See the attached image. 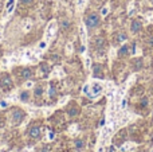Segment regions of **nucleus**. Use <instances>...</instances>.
<instances>
[{
  "mask_svg": "<svg viewBox=\"0 0 153 152\" xmlns=\"http://www.w3.org/2000/svg\"><path fill=\"white\" fill-rule=\"evenodd\" d=\"M0 107H1V108H5V107H7V104H5L4 101H1V102H0Z\"/></svg>",
  "mask_w": 153,
  "mask_h": 152,
  "instance_id": "nucleus-25",
  "label": "nucleus"
},
{
  "mask_svg": "<svg viewBox=\"0 0 153 152\" xmlns=\"http://www.w3.org/2000/svg\"><path fill=\"white\" fill-rule=\"evenodd\" d=\"M106 152H116V148H114V147H109Z\"/></svg>",
  "mask_w": 153,
  "mask_h": 152,
  "instance_id": "nucleus-21",
  "label": "nucleus"
},
{
  "mask_svg": "<svg viewBox=\"0 0 153 152\" xmlns=\"http://www.w3.org/2000/svg\"><path fill=\"white\" fill-rule=\"evenodd\" d=\"M75 148L76 150H82V148H83V142H82V140H76L75 142Z\"/></svg>",
  "mask_w": 153,
  "mask_h": 152,
  "instance_id": "nucleus-12",
  "label": "nucleus"
},
{
  "mask_svg": "<svg viewBox=\"0 0 153 152\" xmlns=\"http://www.w3.org/2000/svg\"><path fill=\"white\" fill-rule=\"evenodd\" d=\"M0 86H1L4 90H8V89L12 88V80L10 78V75H4V77L0 80Z\"/></svg>",
  "mask_w": 153,
  "mask_h": 152,
  "instance_id": "nucleus-2",
  "label": "nucleus"
},
{
  "mask_svg": "<svg viewBox=\"0 0 153 152\" xmlns=\"http://www.w3.org/2000/svg\"><path fill=\"white\" fill-rule=\"evenodd\" d=\"M100 73H101V67L100 66H95L94 67V75H100Z\"/></svg>",
  "mask_w": 153,
  "mask_h": 152,
  "instance_id": "nucleus-16",
  "label": "nucleus"
},
{
  "mask_svg": "<svg viewBox=\"0 0 153 152\" xmlns=\"http://www.w3.org/2000/svg\"><path fill=\"white\" fill-rule=\"evenodd\" d=\"M76 113H78V110H76V109H70V115H71V116L76 115Z\"/></svg>",
  "mask_w": 153,
  "mask_h": 152,
  "instance_id": "nucleus-18",
  "label": "nucleus"
},
{
  "mask_svg": "<svg viewBox=\"0 0 153 152\" xmlns=\"http://www.w3.org/2000/svg\"><path fill=\"white\" fill-rule=\"evenodd\" d=\"M62 26H63L65 28H67V27H69V22H67V20H65V23L62 24Z\"/></svg>",
  "mask_w": 153,
  "mask_h": 152,
  "instance_id": "nucleus-23",
  "label": "nucleus"
},
{
  "mask_svg": "<svg viewBox=\"0 0 153 152\" xmlns=\"http://www.w3.org/2000/svg\"><path fill=\"white\" fill-rule=\"evenodd\" d=\"M128 51H129V47H128L126 45H125V46H122V47L120 48V51H118V55H120V57H124V55H126V54H128Z\"/></svg>",
  "mask_w": 153,
  "mask_h": 152,
  "instance_id": "nucleus-8",
  "label": "nucleus"
},
{
  "mask_svg": "<svg viewBox=\"0 0 153 152\" xmlns=\"http://www.w3.org/2000/svg\"><path fill=\"white\" fill-rule=\"evenodd\" d=\"M42 93H43V89L40 88V86H39V88H36V89H35V96H36V97H39Z\"/></svg>",
  "mask_w": 153,
  "mask_h": 152,
  "instance_id": "nucleus-15",
  "label": "nucleus"
},
{
  "mask_svg": "<svg viewBox=\"0 0 153 152\" xmlns=\"http://www.w3.org/2000/svg\"><path fill=\"white\" fill-rule=\"evenodd\" d=\"M28 97H30L28 92H22V93H20V100H22V101H27V100H28Z\"/></svg>",
  "mask_w": 153,
  "mask_h": 152,
  "instance_id": "nucleus-10",
  "label": "nucleus"
},
{
  "mask_svg": "<svg viewBox=\"0 0 153 152\" xmlns=\"http://www.w3.org/2000/svg\"><path fill=\"white\" fill-rule=\"evenodd\" d=\"M152 152H153V151H152Z\"/></svg>",
  "mask_w": 153,
  "mask_h": 152,
  "instance_id": "nucleus-29",
  "label": "nucleus"
},
{
  "mask_svg": "<svg viewBox=\"0 0 153 152\" xmlns=\"http://www.w3.org/2000/svg\"><path fill=\"white\" fill-rule=\"evenodd\" d=\"M151 1H152V4H153V0H151Z\"/></svg>",
  "mask_w": 153,
  "mask_h": 152,
  "instance_id": "nucleus-28",
  "label": "nucleus"
},
{
  "mask_svg": "<svg viewBox=\"0 0 153 152\" xmlns=\"http://www.w3.org/2000/svg\"><path fill=\"white\" fill-rule=\"evenodd\" d=\"M24 116H26V113L23 112V110H15V113H13V123L15 124H20L22 121L24 120Z\"/></svg>",
  "mask_w": 153,
  "mask_h": 152,
  "instance_id": "nucleus-3",
  "label": "nucleus"
},
{
  "mask_svg": "<svg viewBox=\"0 0 153 152\" xmlns=\"http://www.w3.org/2000/svg\"><path fill=\"white\" fill-rule=\"evenodd\" d=\"M106 13H108V7H105L102 10V15H106Z\"/></svg>",
  "mask_w": 153,
  "mask_h": 152,
  "instance_id": "nucleus-24",
  "label": "nucleus"
},
{
  "mask_svg": "<svg viewBox=\"0 0 153 152\" xmlns=\"http://www.w3.org/2000/svg\"><path fill=\"white\" fill-rule=\"evenodd\" d=\"M124 40H126V35L125 34H120L117 37V42H124Z\"/></svg>",
  "mask_w": 153,
  "mask_h": 152,
  "instance_id": "nucleus-13",
  "label": "nucleus"
},
{
  "mask_svg": "<svg viewBox=\"0 0 153 152\" xmlns=\"http://www.w3.org/2000/svg\"><path fill=\"white\" fill-rule=\"evenodd\" d=\"M54 28H55V24L51 23L50 26H48V28H47V38H51V35L54 34Z\"/></svg>",
  "mask_w": 153,
  "mask_h": 152,
  "instance_id": "nucleus-9",
  "label": "nucleus"
},
{
  "mask_svg": "<svg viewBox=\"0 0 153 152\" xmlns=\"http://www.w3.org/2000/svg\"><path fill=\"white\" fill-rule=\"evenodd\" d=\"M103 45V39H101V38H98L97 39V46L100 47V46H102Z\"/></svg>",
  "mask_w": 153,
  "mask_h": 152,
  "instance_id": "nucleus-17",
  "label": "nucleus"
},
{
  "mask_svg": "<svg viewBox=\"0 0 153 152\" xmlns=\"http://www.w3.org/2000/svg\"><path fill=\"white\" fill-rule=\"evenodd\" d=\"M20 75H22L23 78H26V80H27V78H30V77L32 75V72H31L30 69H23V70H22V73H20Z\"/></svg>",
  "mask_w": 153,
  "mask_h": 152,
  "instance_id": "nucleus-7",
  "label": "nucleus"
},
{
  "mask_svg": "<svg viewBox=\"0 0 153 152\" xmlns=\"http://www.w3.org/2000/svg\"><path fill=\"white\" fill-rule=\"evenodd\" d=\"M55 88H54V86H50V92H48V94H50V97L51 98H53V97H55Z\"/></svg>",
  "mask_w": 153,
  "mask_h": 152,
  "instance_id": "nucleus-14",
  "label": "nucleus"
},
{
  "mask_svg": "<svg viewBox=\"0 0 153 152\" xmlns=\"http://www.w3.org/2000/svg\"><path fill=\"white\" fill-rule=\"evenodd\" d=\"M141 104H143L144 107H146V104H148V98H144L143 101H141Z\"/></svg>",
  "mask_w": 153,
  "mask_h": 152,
  "instance_id": "nucleus-20",
  "label": "nucleus"
},
{
  "mask_svg": "<svg viewBox=\"0 0 153 152\" xmlns=\"http://www.w3.org/2000/svg\"><path fill=\"white\" fill-rule=\"evenodd\" d=\"M90 89H91V92H90L89 97H94V96H97V94H100L101 92H102V86H101V83H93V85L90 86Z\"/></svg>",
  "mask_w": 153,
  "mask_h": 152,
  "instance_id": "nucleus-4",
  "label": "nucleus"
},
{
  "mask_svg": "<svg viewBox=\"0 0 153 152\" xmlns=\"http://www.w3.org/2000/svg\"><path fill=\"white\" fill-rule=\"evenodd\" d=\"M22 3H24V4H31L32 0H22Z\"/></svg>",
  "mask_w": 153,
  "mask_h": 152,
  "instance_id": "nucleus-22",
  "label": "nucleus"
},
{
  "mask_svg": "<svg viewBox=\"0 0 153 152\" xmlns=\"http://www.w3.org/2000/svg\"><path fill=\"white\" fill-rule=\"evenodd\" d=\"M149 43H151V45L153 46V39H151V40H149Z\"/></svg>",
  "mask_w": 153,
  "mask_h": 152,
  "instance_id": "nucleus-26",
  "label": "nucleus"
},
{
  "mask_svg": "<svg viewBox=\"0 0 153 152\" xmlns=\"http://www.w3.org/2000/svg\"><path fill=\"white\" fill-rule=\"evenodd\" d=\"M141 27H143V24H141L140 20H133L132 22V26H130V30H132V32H138L141 30Z\"/></svg>",
  "mask_w": 153,
  "mask_h": 152,
  "instance_id": "nucleus-5",
  "label": "nucleus"
},
{
  "mask_svg": "<svg viewBox=\"0 0 153 152\" xmlns=\"http://www.w3.org/2000/svg\"><path fill=\"white\" fill-rule=\"evenodd\" d=\"M40 135V129L39 127H32L31 129H30V136L32 137V139H38Z\"/></svg>",
  "mask_w": 153,
  "mask_h": 152,
  "instance_id": "nucleus-6",
  "label": "nucleus"
},
{
  "mask_svg": "<svg viewBox=\"0 0 153 152\" xmlns=\"http://www.w3.org/2000/svg\"><path fill=\"white\" fill-rule=\"evenodd\" d=\"M152 143H153V136H152Z\"/></svg>",
  "mask_w": 153,
  "mask_h": 152,
  "instance_id": "nucleus-27",
  "label": "nucleus"
},
{
  "mask_svg": "<svg viewBox=\"0 0 153 152\" xmlns=\"http://www.w3.org/2000/svg\"><path fill=\"white\" fill-rule=\"evenodd\" d=\"M85 23H86V26L89 27V28H94V27H97L98 24H100V16H98L97 13H90L86 18Z\"/></svg>",
  "mask_w": 153,
  "mask_h": 152,
  "instance_id": "nucleus-1",
  "label": "nucleus"
},
{
  "mask_svg": "<svg viewBox=\"0 0 153 152\" xmlns=\"http://www.w3.org/2000/svg\"><path fill=\"white\" fill-rule=\"evenodd\" d=\"M46 42H40V45H39V48H46Z\"/></svg>",
  "mask_w": 153,
  "mask_h": 152,
  "instance_id": "nucleus-19",
  "label": "nucleus"
},
{
  "mask_svg": "<svg viewBox=\"0 0 153 152\" xmlns=\"http://www.w3.org/2000/svg\"><path fill=\"white\" fill-rule=\"evenodd\" d=\"M40 70L43 72V74H45V75L48 74V66L46 63H42V66H40Z\"/></svg>",
  "mask_w": 153,
  "mask_h": 152,
  "instance_id": "nucleus-11",
  "label": "nucleus"
}]
</instances>
